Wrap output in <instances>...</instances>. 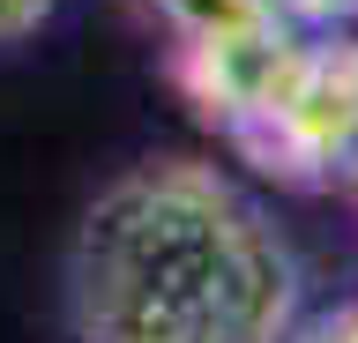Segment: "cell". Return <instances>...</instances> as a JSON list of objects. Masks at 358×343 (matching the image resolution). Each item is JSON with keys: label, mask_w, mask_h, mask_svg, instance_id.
Masks as SVG:
<instances>
[{"label": "cell", "mask_w": 358, "mask_h": 343, "mask_svg": "<svg viewBox=\"0 0 358 343\" xmlns=\"http://www.w3.org/2000/svg\"><path fill=\"white\" fill-rule=\"evenodd\" d=\"M299 261L217 164L150 157L67 239L75 343H291Z\"/></svg>", "instance_id": "6da1fadb"}, {"label": "cell", "mask_w": 358, "mask_h": 343, "mask_svg": "<svg viewBox=\"0 0 358 343\" xmlns=\"http://www.w3.org/2000/svg\"><path fill=\"white\" fill-rule=\"evenodd\" d=\"M150 15L172 30V45H187V38L246 30V23H262V15H276V8H268V0H150Z\"/></svg>", "instance_id": "3957f363"}, {"label": "cell", "mask_w": 358, "mask_h": 343, "mask_svg": "<svg viewBox=\"0 0 358 343\" xmlns=\"http://www.w3.org/2000/svg\"><path fill=\"white\" fill-rule=\"evenodd\" d=\"M358 142V30H306L276 68L268 97L231 135L239 157H254L268 180L336 187Z\"/></svg>", "instance_id": "7a4b0ae2"}, {"label": "cell", "mask_w": 358, "mask_h": 343, "mask_svg": "<svg viewBox=\"0 0 358 343\" xmlns=\"http://www.w3.org/2000/svg\"><path fill=\"white\" fill-rule=\"evenodd\" d=\"M52 8H60V0H0V45L38 38V30L52 23Z\"/></svg>", "instance_id": "277c9868"}]
</instances>
